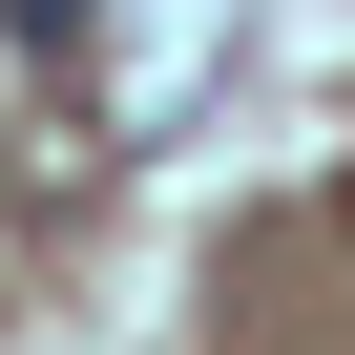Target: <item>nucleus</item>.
<instances>
[{
    "mask_svg": "<svg viewBox=\"0 0 355 355\" xmlns=\"http://www.w3.org/2000/svg\"><path fill=\"white\" fill-rule=\"evenodd\" d=\"M84 21H105V0H0V42H21V63H84Z\"/></svg>",
    "mask_w": 355,
    "mask_h": 355,
    "instance_id": "f257e3e1",
    "label": "nucleus"
}]
</instances>
